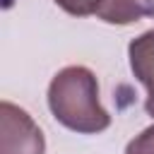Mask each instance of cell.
<instances>
[{
    "mask_svg": "<svg viewBox=\"0 0 154 154\" xmlns=\"http://www.w3.org/2000/svg\"><path fill=\"white\" fill-rule=\"evenodd\" d=\"M0 125H2V144L0 154H43L46 140L34 118L14 106L12 101L0 103Z\"/></svg>",
    "mask_w": 154,
    "mask_h": 154,
    "instance_id": "7a4b0ae2",
    "label": "cell"
},
{
    "mask_svg": "<svg viewBox=\"0 0 154 154\" xmlns=\"http://www.w3.org/2000/svg\"><path fill=\"white\" fill-rule=\"evenodd\" d=\"M125 154H154V125L144 128L125 147Z\"/></svg>",
    "mask_w": 154,
    "mask_h": 154,
    "instance_id": "8992f818",
    "label": "cell"
},
{
    "mask_svg": "<svg viewBox=\"0 0 154 154\" xmlns=\"http://www.w3.org/2000/svg\"><path fill=\"white\" fill-rule=\"evenodd\" d=\"M128 58H130V70L132 75L144 84L147 99H144V111L154 118V29L140 34L137 38L130 41L128 46Z\"/></svg>",
    "mask_w": 154,
    "mask_h": 154,
    "instance_id": "3957f363",
    "label": "cell"
},
{
    "mask_svg": "<svg viewBox=\"0 0 154 154\" xmlns=\"http://www.w3.org/2000/svg\"><path fill=\"white\" fill-rule=\"evenodd\" d=\"M58 7H63L67 14L75 17H89L96 14V10L101 7V0H53Z\"/></svg>",
    "mask_w": 154,
    "mask_h": 154,
    "instance_id": "5b68a950",
    "label": "cell"
},
{
    "mask_svg": "<svg viewBox=\"0 0 154 154\" xmlns=\"http://www.w3.org/2000/svg\"><path fill=\"white\" fill-rule=\"evenodd\" d=\"M48 108L67 130L96 135L111 125V116L99 101V82L89 67H63L48 84Z\"/></svg>",
    "mask_w": 154,
    "mask_h": 154,
    "instance_id": "6da1fadb",
    "label": "cell"
},
{
    "mask_svg": "<svg viewBox=\"0 0 154 154\" xmlns=\"http://www.w3.org/2000/svg\"><path fill=\"white\" fill-rule=\"evenodd\" d=\"M96 17L106 24H132L154 17V0H101Z\"/></svg>",
    "mask_w": 154,
    "mask_h": 154,
    "instance_id": "277c9868",
    "label": "cell"
}]
</instances>
